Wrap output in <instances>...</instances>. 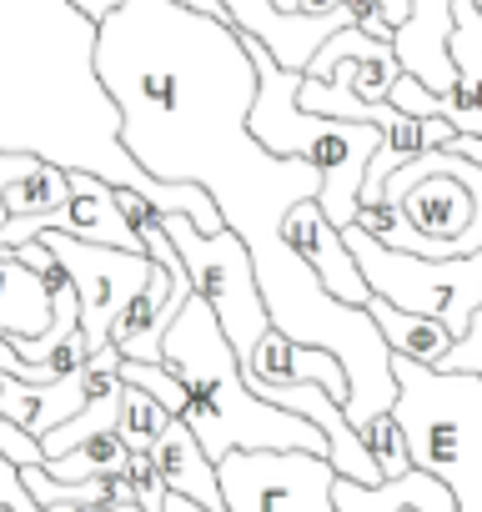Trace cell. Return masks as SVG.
I'll list each match as a JSON object with an SVG mask.
<instances>
[{
    "mask_svg": "<svg viewBox=\"0 0 482 512\" xmlns=\"http://www.w3.org/2000/svg\"><path fill=\"white\" fill-rule=\"evenodd\" d=\"M151 457H156V467H161V477H166L171 492H186V497L206 502L211 512H231L226 507V492H221L216 457H206V447H201V437L191 432L186 417H171V427L156 437Z\"/></svg>",
    "mask_w": 482,
    "mask_h": 512,
    "instance_id": "18",
    "label": "cell"
},
{
    "mask_svg": "<svg viewBox=\"0 0 482 512\" xmlns=\"http://www.w3.org/2000/svg\"><path fill=\"white\" fill-rule=\"evenodd\" d=\"M126 462H131V442L121 432H101V437H86L81 447H71L61 457H46V472L61 477V482H86V477L126 472Z\"/></svg>",
    "mask_w": 482,
    "mask_h": 512,
    "instance_id": "21",
    "label": "cell"
},
{
    "mask_svg": "<svg viewBox=\"0 0 482 512\" xmlns=\"http://www.w3.org/2000/svg\"><path fill=\"white\" fill-rule=\"evenodd\" d=\"M51 322L56 302L46 277L16 251H0V337H46Z\"/></svg>",
    "mask_w": 482,
    "mask_h": 512,
    "instance_id": "19",
    "label": "cell"
},
{
    "mask_svg": "<svg viewBox=\"0 0 482 512\" xmlns=\"http://www.w3.org/2000/svg\"><path fill=\"white\" fill-rule=\"evenodd\" d=\"M297 11H307V16H332V11H347V0H297Z\"/></svg>",
    "mask_w": 482,
    "mask_h": 512,
    "instance_id": "29",
    "label": "cell"
},
{
    "mask_svg": "<svg viewBox=\"0 0 482 512\" xmlns=\"http://www.w3.org/2000/svg\"><path fill=\"white\" fill-rule=\"evenodd\" d=\"M101 26L71 0H0V151L96 171L221 231L216 196L196 181H156L121 141V106L96 71Z\"/></svg>",
    "mask_w": 482,
    "mask_h": 512,
    "instance_id": "2",
    "label": "cell"
},
{
    "mask_svg": "<svg viewBox=\"0 0 482 512\" xmlns=\"http://www.w3.org/2000/svg\"><path fill=\"white\" fill-rule=\"evenodd\" d=\"M357 432H362V442L372 447L382 477H402V472H412V447H407V432H402L397 412H382V417L362 422Z\"/></svg>",
    "mask_w": 482,
    "mask_h": 512,
    "instance_id": "23",
    "label": "cell"
},
{
    "mask_svg": "<svg viewBox=\"0 0 482 512\" xmlns=\"http://www.w3.org/2000/svg\"><path fill=\"white\" fill-rule=\"evenodd\" d=\"M41 241L66 262L76 292H81V327L91 337V347L111 342V322L126 312V302L146 287L151 277V251H126V246H106V241H81L66 231H41Z\"/></svg>",
    "mask_w": 482,
    "mask_h": 512,
    "instance_id": "9",
    "label": "cell"
},
{
    "mask_svg": "<svg viewBox=\"0 0 482 512\" xmlns=\"http://www.w3.org/2000/svg\"><path fill=\"white\" fill-rule=\"evenodd\" d=\"M472 6H477V11H482V0H472Z\"/></svg>",
    "mask_w": 482,
    "mask_h": 512,
    "instance_id": "33",
    "label": "cell"
},
{
    "mask_svg": "<svg viewBox=\"0 0 482 512\" xmlns=\"http://www.w3.org/2000/svg\"><path fill=\"white\" fill-rule=\"evenodd\" d=\"M247 36V31H241ZM252 61H257V106H252V136L277 151V156H302L322 171V211L337 226L357 221L367 166L382 151V126L372 121H342V116H317L307 111L302 96V71L282 66L257 36H247Z\"/></svg>",
    "mask_w": 482,
    "mask_h": 512,
    "instance_id": "4",
    "label": "cell"
},
{
    "mask_svg": "<svg viewBox=\"0 0 482 512\" xmlns=\"http://www.w3.org/2000/svg\"><path fill=\"white\" fill-rule=\"evenodd\" d=\"M452 31H457V16H452V0H412V16L397 26L392 36V51L402 61V71L422 76L432 91H452L457 81V61H452Z\"/></svg>",
    "mask_w": 482,
    "mask_h": 512,
    "instance_id": "15",
    "label": "cell"
},
{
    "mask_svg": "<svg viewBox=\"0 0 482 512\" xmlns=\"http://www.w3.org/2000/svg\"><path fill=\"white\" fill-rule=\"evenodd\" d=\"M71 6H76V11L86 16V21H96V26H101L106 16H116V11L126 6V0H71Z\"/></svg>",
    "mask_w": 482,
    "mask_h": 512,
    "instance_id": "28",
    "label": "cell"
},
{
    "mask_svg": "<svg viewBox=\"0 0 482 512\" xmlns=\"http://www.w3.org/2000/svg\"><path fill=\"white\" fill-rule=\"evenodd\" d=\"M417 226V256L482 251V161L442 146L387 176V196Z\"/></svg>",
    "mask_w": 482,
    "mask_h": 512,
    "instance_id": "6",
    "label": "cell"
},
{
    "mask_svg": "<svg viewBox=\"0 0 482 512\" xmlns=\"http://www.w3.org/2000/svg\"><path fill=\"white\" fill-rule=\"evenodd\" d=\"M0 512H11V507H6V502H0Z\"/></svg>",
    "mask_w": 482,
    "mask_h": 512,
    "instance_id": "34",
    "label": "cell"
},
{
    "mask_svg": "<svg viewBox=\"0 0 482 512\" xmlns=\"http://www.w3.org/2000/svg\"><path fill=\"white\" fill-rule=\"evenodd\" d=\"M397 76H402V61H397L392 41H377L362 26H342V31L327 36V46L302 71V96L297 101L307 111H317V116L372 121V126L387 131L402 116L387 101Z\"/></svg>",
    "mask_w": 482,
    "mask_h": 512,
    "instance_id": "8",
    "label": "cell"
},
{
    "mask_svg": "<svg viewBox=\"0 0 482 512\" xmlns=\"http://www.w3.org/2000/svg\"><path fill=\"white\" fill-rule=\"evenodd\" d=\"M452 61H457V81L442 96V116L457 126V136H482V11L472 0H452Z\"/></svg>",
    "mask_w": 482,
    "mask_h": 512,
    "instance_id": "17",
    "label": "cell"
},
{
    "mask_svg": "<svg viewBox=\"0 0 482 512\" xmlns=\"http://www.w3.org/2000/svg\"><path fill=\"white\" fill-rule=\"evenodd\" d=\"M282 236L297 246L302 262L327 282V292H332V297H342V302H352V307H367V302L377 297V292H372V282L362 277V262H357V251H352L347 231L322 211V201H317V196H307V201H297V206L287 211Z\"/></svg>",
    "mask_w": 482,
    "mask_h": 512,
    "instance_id": "11",
    "label": "cell"
},
{
    "mask_svg": "<svg viewBox=\"0 0 482 512\" xmlns=\"http://www.w3.org/2000/svg\"><path fill=\"white\" fill-rule=\"evenodd\" d=\"M151 262H156V256H151ZM191 297H196V287H191L186 262H156L146 287L111 322V347H121V357H131V362H161L166 332L186 312Z\"/></svg>",
    "mask_w": 482,
    "mask_h": 512,
    "instance_id": "10",
    "label": "cell"
},
{
    "mask_svg": "<svg viewBox=\"0 0 482 512\" xmlns=\"http://www.w3.org/2000/svg\"><path fill=\"white\" fill-rule=\"evenodd\" d=\"M332 497H337L342 512H457L452 487L437 472H427V467H412V472L387 477L377 487L352 482V477H337Z\"/></svg>",
    "mask_w": 482,
    "mask_h": 512,
    "instance_id": "16",
    "label": "cell"
},
{
    "mask_svg": "<svg viewBox=\"0 0 482 512\" xmlns=\"http://www.w3.org/2000/svg\"><path fill=\"white\" fill-rule=\"evenodd\" d=\"M367 307H372L382 337L392 342V352H402V357H417V362H427V367H442L447 352L457 347V332H447V322H437V317L402 312V307L387 302V297H372Z\"/></svg>",
    "mask_w": 482,
    "mask_h": 512,
    "instance_id": "20",
    "label": "cell"
},
{
    "mask_svg": "<svg viewBox=\"0 0 482 512\" xmlns=\"http://www.w3.org/2000/svg\"><path fill=\"white\" fill-rule=\"evenodd\" d=\"M241 372H247L252 392H272V387H297V382H322L342 407L352 397V382H347V367L337 352L327 347H307V342H292L287 332H267L247 357H241Z\"/></svg>",
    "mask_w": 482,
    "mask_h": 512,
    "instance_id": "13",
    "label": "cell"
},
{
    "mask_svg": "<svg viewBox=\"0 0 482 512\" xmlns=\"http://www.w3.org/2000/svg\"><path fill=\"white\" fill-rule=\"evenodd\" d=\"M231 26L257 36L282 66L307 71L312 56L327 46L332 31L352 26V11H332V16H307V11H282L277 0H226Z\"/></svg>",
    "mask_w": 482,
    "mask_h": 512,
    "instance_id": "12",
    "label": "cell"
},
{
    "mask_svg": "<svg viewBox=\"0 0 482 512\" xmlns=\"http://www.w3.org/2000/svg\"><path fill=\"white\" fill-rule=\"evenodd\" d=\"M171 417H176V412H171L161 397H151L146 387H136V382L121 387V422H116V432L131 442V452H151L156 437L171 427Z\"/></svg>",
    "mask_w": 482,
    "mask_h": 512,
    "instance_id": "22",
    "label": "cell"
},
{
    "mask_svg": "<svg viewBox=\"0 0 482 512\" xmlns=\"http://www.w3.org/2000/svg\"><path fill=\"white\" fill-rule=\"evenodd\" d=\"M161 362L186 382V422L201 437L206 457L226 452H322L332 457V442L317 422L267 402L252 392L247 372H241V352L221 332L216 312L191 297L186 312L171 322Z\"/></svg>",
    "mask_w": 482,
    "mask_h": 512,
    "instance_id": "3",
    "label": "cell"
},
{
    "mask_svg": "<svg viewBox=\"0 0 482 512\" xmlns=\"http://www.w3.org/2000/svg\"><path fill=\"white\" fill-rule=\"evenodd\" d=\"M0 452H6L16 467H36V462H46V447H41V437H36L31 427L11 422L6 412H0Z\"/></svg>",
    "mask_w": 482,
    "mask_h": 512,
    "instance_id": "26",
    "label": "cell"
},
{
    "mask_svg": "<svg viewBox=\"0 0 482 512\" xmlns=\"http://www.w3.org/2000/svg\"><path fill=\"white\" fill-rule=\"evenodd\" d=\"M397 422L412 447V467L437 472L457 512H482V377L427 367L397 352Z\"/></svg>",
    "mask_w": 482,
    "mask_h": 512,
    "instance_id": "5",
    "label": "cell"
},
{
    "mask_svg": "<svg viewBox=\"0 0 482 512\" xmlns=\"http://www.w3.org/2000/svg\"><path fill=\"white\" fill-rule=\"evenodd\" d=\"M126 477H131V492H136V502H141L146 512H166L171 487H166V477H161V467H156V457H151V452H131Z\"/></svg>",
    "mask_w": 482,
    "mask_h": 512,
    "instance_id": "24",
    "label": "cell"
},
{
    "mask_svg": "<svg viewBox=\"0 0 482 512\" xmlns=\"http://www.w3.org/2000/svg\"><path fill=\"white\" fill-rule=\"evenodd\" d=\"M96 71L121 106V141L156 181H196L216 196L231 231L247 236L257 282L282 267V221L322 196V171L277 156L252 136L257 61L231 21L181 0H126L101 21Z\"/></svg>",
    "mask_w": 482,
    "mask_h": 512,
    "instance_id": "1",
    "label": "cell"
},
{
    "mask_svg": "<svg viewBox=\"0 0 482 512\" xmlns=\"http://www.w3.org/2000/svg\"><path fill=\"white\" fill-rule=\"evenodd\" d=\"M116 512H146L141 502H116Z\"/></svg>",
    "mask_w": 482,
    "mask_h": 512,
    "instance_id": "32",
    "label": "cell"
},
{
    "mask_svg": "<svg viewBox=\"0 0 482 512\" xmlns=\"http://www.w3.org/2000/svg\"><path fill=\"white\" fill-rule=\"evenodd\" d=\"M166 512H211V507L196 502V497H186V492H171V497H166Z\"/></svg>",
    "mask_w": 482,
    "mask_h": 512,
    "instance_id": "30",
    "label": "cell"
},
{
    "mask_svg": "<svg viewBox=\"0 0 482 512\" xmlns=\"http://www.w3.org/2000/svg\"><path fill=\"white\" fill-rule=\"evenodd\" d=\"M397 111H407V116H442V91H432L422 76H412V71H402L397 76V86H392V96H387Z\"/></svg>",
    "mask_w": 482,
    "mask_h": 512,
    "instance_id": "25",
    "label": "cell"
},
{
    "mask_svg": "<svg viewBox=\"0 0 482 512\" xmlns=\"http://www.w3.org/2000/svg\"><path fill=\"white\" fill-rule=\"evenodd\" d=\"M382 11H387V21H392V26H402V21L412 16V0H382Z\"/></svg>",
    "mask_w": 482,
    "mask_h": 512,
    "instance_id": "31",
    "label": "cell"
},
{
    "mask_svg": "<svg viewBox=\"0 0 482 512\" xmlns=\"http://www.w3.org/2000/svg\"><path fill=\"white\" fill-rule=\"evenodd\" d=\"M166 231L181 251L186 272H191L196 297L216 312L231 347L247 357L272 332V312H267V297H262V282H257V262H252L247 236L231 231V226L201 231L186 211H166Z\"/></svg>",
    "mask_w": 482,
    "mask_h": 512,
    "instance_id": "7",
    "label": "cell"
},
{
    "mask_svg": "<svg viewBox=\"0 0 482 512\" xmlns=\"http://www.w3.org/2000/svg\"><path fill=\"white\" fill-rule=\"evenodd\" d=\"M447 372H477L482 377V307H477V317H472V327L457 337V347L447 352V362H442Z\"/></svg>",
    "mask_w": 482,
    "mask_h": 512,
    "instance_id": "27",
    "label": "cell"
},
{
    "mask_svg": "<svg viewBox=\"0 0 482 512\" xmlns=\"http://www.w3.org/2000/svg\"><path fill=\"white\" fill-rule=\"evenodd\" d=\"M41 231H66V236H81V241L146 251V236L131 226V216L116 201V181H106L96 171H71V196L41 221Z\"/></svg>",
    "mask_w": 482,
    "mask_h": 512,
    "instance_id": "14",
    "label": "cell"
}]
</instances>
